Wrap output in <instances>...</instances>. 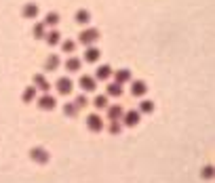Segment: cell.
<instances>
[{"instance_id":"cell-1","label":"cell","mask_w":215,"mask_h":183,"mask_svg":"<svg viewBox=\"0 0 215 183\" xmlns=\"http://www.w3.org/2000/svg\"><path fill=\"white\" fill-rule=\"evenodd\" d=\"M30 156H32V160L38 162V164H47L48 162V154L42 149V147H34V149L30 152Z\"/></svg>"},{"instance_id":"cell-2","label":"cell","mask_w":215,"mask_h":183,"mask_svg":"<svg viewBox=\"0 0 215 183\" xmlns=\"http://www.w3.org/2000/svg\"><path fill=\"white\" fill-rule=\"evenodd\" d=\"M89 126H91V131H101V120H99V116H89Z\"/></svg>"},{"instance_id":"cell-3","label":"cell","mask_w":215,"mask_h":183,"mask_svg":"<svg viewBox=\"0 0 215 183\" xmlns=\"http://www.w3.org/2000/svg\"><path fill=\"white\" fill-rule=\"evenodd\" d=\"M57 88H59L61 93H68V91H70V88H72L70 80H65V78H63V80H59V82H57Z\"/></svg>"},{"instance_id":"cell-4","label":"cell","mask_w":215,"mask_h":183,"mask_svg":"<svg viewBox=\"0 0 215 183\" xmlns=\"http://www.w3.org/2000/svg\"><path fill=\"white\" fill-rule=\"evenodd\" d=\"M95 38H97V32H95V30H89V32H84V34H82V40H84V42H93Z\"/></svg>"},{"instance_id":"cell-5","label":"cell","mask_w":215,"mask_h":183,"mask_svg":"<svg viewBox=\"0 0 215 183\" xmlns=\"http://www.w3.org/2000/svg\"><path fill=\"white\" fill-rule=\"evenodd\" d=\"M82 86H84V88H89V91H91V88H95V82H93V78L84 76V78H82Z\"/></svg>"},{"instance_id":"cell-6","label":"cell","mask_w":215,"mask_h":183,"mask_svg":"<svg viewBox=\"0 0 215 183\" xmlns=\"http://www.w3.org/2000/svg\"><path fill=\"white\" fill-rule=\"evenodd\" d=\"M40 108H44V110L53 108V99H51V97H42V99H40Z\"/></svg>"},{"instance_id":"cell-7","label":"cell","mask_w":215,"mask_h":183,"mask_svg":"<svg viewBox=\"0 0 215 183\" xmlns=\"http://www.w3.org/2000/svg\"><path fill=\"white\" fill-rule=\"evenodd\" d=\"M203 179H213V166H204L203 169Z\"/></svg>"},{"instance_id":"cell-8","label":"cell","mask_w":215,"mask_h":183,"mask_svg":"<svg viewBox=\"0 0 215 183\" xmlns=\"http://www.w3.org/2000/svg\"><path fill=\"white\" fill-rule=\"evenodd\" d=\"M124 122H127V124H137V114H135V112L127 114V116H124Z\"/></svg>"},{"instance_id":"cell-9","label":"cell","mask_w":215,"mask_h":183,"mask_svg":"<svg viewBox=\"0 0 215 183\" xmlns=\"http://www.w3.org/2000/svg\"><path fill=\"white\" fill-rule=\"evenodd\" d=\"M133 93H135V95H141V93H145V84H143V82H137V84L133 86Z\"/></svg>"},{"instance_id":"cell-10","label":"cell","mask_w":215,"mask_h":183,"mask_svg":"<svg viewBox=\"0 0 215 183\" xmlns=\"http://www.w3.org/2000/svg\"><path fill=\"white\" fill-rule=\"evenodd\" d=\"M97 57H99V51H95V49H93V51H86V59H89V61H95Z\"/></svg>"},{"instance_id":"cell-11","label":"cell","mask_w":215,"mask_h":183,"mask_svg":"<svg viewBox=\"0 0 215 183\" xmlns=\"http://www.w3.org/2000/svg\"><path fill=\"white\" fill-rule=\"evenodd\" d=\"M23 15H27V17H32V15H36V6H34V4H30V6H25Z\"/></svg>"},{"instance_id":"cell-12","label":"cell","mask_w":215,"mask_h":183,"mask_svg":"<svg viewBox=\"0 0 215 183\" xmlns=\"http://www.w3.org/2000/svg\"><path fill=\"white\" fill-rule=\"evenodd\" d=\"M78 65H80L78 59H70V63H68V67H70V70H78Z\"/></svg>"},{"instance_id":"cell-13","label":"cell","mask_w":215,"mask_h":183,"mask_svg":"<svg viewBox=\"0 0 215 183\" xmlns=\"http://www.w3.org/2000/svg\"><path fill=\"white\" fill-rule=\"evenodd\" d=\"M106 76H110V67H101L99 70V78H106Z\"/></svg>"},{"instance_id":"cell-14","label":"cell","mask_w":215,"mask_h":183,"mask_svg":"<svg viewBox=\"0 0 215 183\" xmlns=\"http://www.w3.org/2000/svg\"><path fill=\"white\" fill-rule=\"evenodd\" d=\"M110 116H112V118H118L120 116V108H112V110H110Z\"/></svg>"},{"instance_id":"cell-15","label":"cell","mask_w":215,"mask_h":183,"mask_svg":"<svg viewBox=\"0 0 215 183\" xmlns=\"http://www.w3.org/2000/svg\"><path fill=\"white\" fill-rule=\"evenodd\" d=\"M127 78H129V72H118V80L120 82H124Z\"/></svg>"},{"instance_id":"cell-16","label":"cell","mask_w":215,"mask_h":183,"mask_svg":"<svg viewBox=\"0 0 215 183\" xmlns=\"http://www.w3.org/2000/svg\"><path fill=\"white\" fill-rule=\"evenodd\" d=\"M74 110H76L74 105H68V108H65V114H68V116H74Z\"/></svg>"},{"instance_id":"cell-17","label":"cell","mask_w":215,"mask_h":183,"mask_svg":"<svg viewBox=\"0 0 215 183\" xmlns=\"http://www.w3.org/2000/svg\"><path fill=\"white\" fill-rule=\"evenodd\" d=\"M86 19H89L86 13H78V21H86Z\"/></svg>"},{"instance_id":"cell-18","label":"cell","mask_w":215,"mask_h":183,"mask_svg":"<svg viewBox=\"0 0 215 183\" xmlns=\"http://www.w3.org/2000/svg\"><path fill=\"white\" fill-rule=\"evenodd\" d=\"M110 93H114V95H118V93H120V88H118V86H110Z\"/></svg>"},{"instance_id":"cell-19","label":"cell","mask_w":215,"mask_h":183,"mask_svg":"<svg viewBox=\"0 0 215 183\" xmlns=\"http://www.w3.org/2000/svg\"><path fill=\"white\" fill-rule=\"evenodd\" d=\"M110 131H112V133H120V128H118V124H112V126H110Z\"/></svg>"},{"instance_id":"cell-20","label":"cell","mask_w":215,"mask_h":183,"mask_svg":"<svg viewBox=\"0 0 215 183\" xmlns=\"http://www.w3.org/2000/svg\"><path fill=\"white\" fill-rule=\"evenodd\" d=\"M141 110H145V112H150V110H152V103H143V105H141Z\"/></svg>"}]
</instances>
